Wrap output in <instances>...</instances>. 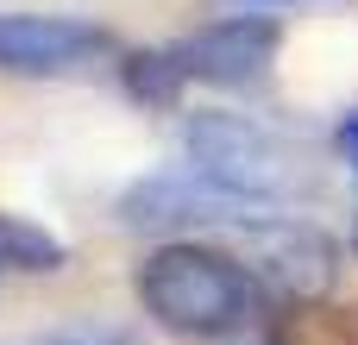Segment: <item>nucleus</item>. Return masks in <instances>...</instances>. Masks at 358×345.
<instances>
[{
    "label": "nucleus",
    "mask_w": 358,
    "mask_h": 345,
    "mask_svg": "<svg viewBox=\"0 0 358 345\" xmlns=\"http://www.w3.org/2000/svg\"><path fill=\"white\" fill-rule=\"evenodd\" d=\"M126 226H189V233H233V226H252L264 220L258 201H239L227 189H214L208 176H145L126 189L120 201Z\"/></svg>",
    "instance_id": "20e7f679"
},
{
    "label": "nucleus",
    "mask_w": 358,
    "mask_h": 345,
    "mask_svg": "<svg viewBox=\"0 0 358 345\" xmlns=\"http://www.w3.org/2000/svg\"><path fill=\"white\" fill-rule=\"evenodd\" d=\"M182 82H189V75H182L176 50H138V57H126V88H132V101H145V107H170Z\"/></svg>",
    "instance_id": "6e6552de"
},
{
    "label": "nucleus",
    "mask_w": 358,
    "mask_h": 345,
    "mask_svg": "<svg viewBox=\"0 0 358 345\" xmlns=\"http://www.w3.org/2000/svg\"><path fill=\"white\" fill-rule=\"evenodd\" d=\"M340 151H346V163H352V176H358V113L340 119Z\"/></svg>",
    "instance_id": "1a4fd4ad"
},
{
    "label": "nucleus",
    "mask_w": 358,
    "mask_h": 345,
    "mask_svg": "<svg viewBox=\"0 0 358 345\" xmlns=\"http://www.w3.org/2000/svg\"><path fill=\"white\" fill-rule=\"evenodd\" d=\"M132 289H138V308L176 339H227L258 314V277L201 239L157 245L138 264Z\"/></svg>",
    "instance_id": "f257e3e1"
},
{
    "label": "nucleus",
    "mask_w": 358,
    "mask_h": 345,
    "mask_svg": "<svg viewBox=\"0 0 358 345\" xmlns=\"http://www.w3.org/2000/svg\"><path fill=\"white\" fill-rule=\"evenodd\" d=\"M63 239L19 220V214H0V270H63Z\"/></svg>",
    "instance_id": "0eeeda50"
},
{
    "label": "nucleus",
    "mask_w": 358,
    "mask_h": 345,
    "mask_svg": "<svg viewBox=\"0 0 358 345\" xmlns=\"http://www.w3.org/2000/svg\"><path fill=\"white\" fill-rule=\"evenodd\" d=\"M277 19L264 13H233L220 25H201L189 44H176V63L189 82H214V88H245V82H264L271 63H277Z\"/></svg>",
    "instance_id": "39448f33"
},
{
    "label": "nucleus",
    "mask_w": 358,
    "mask_h": 345,
    "mask_svg": "<svg viewBox=\"0 0 358 345\" xmlns=\"http://www.w3.org/2000/svg\"><path fill=\"white\" fill-rule=\"evenodd\" d=\"M107 50L113 38L101 25L57 19V13H0V69L13 75H76Z\"/></svg>",
    "instance_id": "423d86ee"
},
{
    "label": "nucleus",
    "mask_w": 358,
    "mask_h": 345,
    "mask_svg": "<svg viewBox=\"0 0 358 345\" xmlns=\"http://www.w3.org/2000/svg\"><path fill=\"white\" fill-rule=\"evenodd\" d=\"M233 239H239V251H245V270H252L271 295H283V302H315V295H327L334 277H340V245H334L327 233L302 226V220L264 214V220H252V226H233Z\"/></svg>",
    "instance_id": "7ed1b4c3"
},
{
    "label": "nucleus",
    "mask_w": 358,
    "mask_h": 345,
    "mask_svg": "<svg viewBox=\"0 0 358 345\" xmlns=\"http://www.w3.org/2000/svg\"><path fill=\"white\" fill-rule=\"evenodd\" d=\"M31 345H69V339H31Z\"/></svg>",
    "instance_id": "9d476101"
},
{
    "label": "nucleus",
    "mask_w": 358,
    "mask_h": 345,
    "mask_svg": "<svg viewBox=\"0 0 358 345\" xmlns=\"http://www.w3.org/2000/svg\"><path fill=\"white\" fill-rule=\"evenodd\" d=\"M182 151H189V170L208 176L214 189L239 195V201H258V207H277L289 201L296 189H308V163L258 119L245 113H189L182 126Z\"/></svg>",
    "instance_id": "f03ea898"
}]
</instances>
